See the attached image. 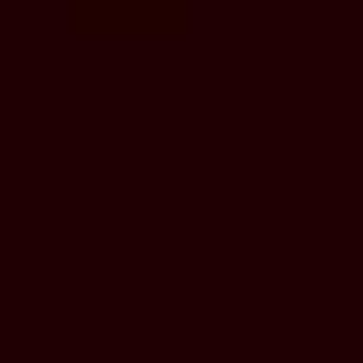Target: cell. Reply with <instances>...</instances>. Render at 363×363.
<instances>
[{"mask_svg":"<svg viewBox=\"0 0 363 363\" xmlns=\"http://www.w3.org/2000/svg\"><path fill=\"white\" fill-rule=\"evenodd\" d=\"M51 9L85 43H178L194 26V0H51Z\"/></svg>","mask_w":363,"mask_h":363,"instance_id":"obj_1","label":"cell"}]
</instances>
